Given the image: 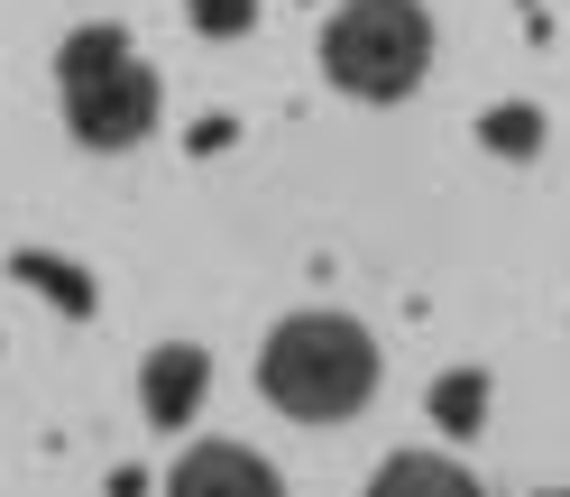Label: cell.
Here are the masks:
<instances>
[{"label": "cell", "mask_w": 570, "mask_h": 497, "mask_svg": "<svg viewBox=\"0 0 570 497\" xmlns=\"http://www.w3.org/2000/svg\"><path fill=\"white\" fill-rule=\"evenodd\" d=\"M368 497H488L451 451H396L386 470L368 479Z\"/></svg>", "instance_id": "cell-6"}, {"label": "cell", "mask_w": 570, "mask_h": 497, "mask_svg": "<svg viewBox=\"0 0 570 497\" xmlns=\"http://www.w3.org/2000/svg\"><path fill=\"white\" fill-rule=\"evenodd\" d=\"M479 138H488L497 157H533V148H543V111L507 101V111H488V120H479Z\"/></svg>", "instance_id": "cell-9"}, {"label": "cell", "mask_w": 570, "mask_h": 497, "mask_svg": "<svg viewBox=\"0 0 570 497\" xmlns=\"http://www.w3.org/2000/svg\"><path fill=\"white\" fill-rule=\"evenodd\" d=\"M56 92H65V129H75L83 148H101V157L138 148V138L157 129V111H166L157 75L138 65V47L120 38L111 19H92V28H75V38H65V56H56Z\"/></svg>", "instance_id": "cell-2"}, {"label": "cell", "mask_w": 570, "mask_h": 497, "mask_svg": "<svg viewBox=\"0 0 570 497\" xmlns=\"http://www.w3.org/2000/svg\"><path fill=\"white\" fill-rule=\"evenodd\" d=\"M10 276L47 286V304H56V313H92V276H83V267H56V259H38V248H19V259H10Z\"/></svg>", "instance_id": "cell-7"}, {"label": "cell", "mask_w": 570, "mask_h": 497, "mask_svg": "<svg viewBox=\"0 0 570 497\" xmlns=\"http://www.w3.org/2000/svg\"><path fill=\"white\" fill-rule=\"evenodd\" d=\"M194 28L203 38H248L258 28V0H194Z\"/></svg>", "instance_id": "cell-10"}, {"label": "cell", "mask_w": 570, "mask_h": 497, "mask_svg": "<svg viewBox=\"0 0 570 497\" xmlns=\"http://www.w3.org/2000/svg\"><path fill=\"white\" fill-rule=\"evenodd\" d=\"M166 497H285V479L248 442H194L166 470Z\"/></svg>", "instance_id": "cell-4"}, {"label": "cell", "mask_w": 570, "mask_h": 497, "mask_svg": "<svg viewBox=\"0 0 570 497\" xmlns=\"http://www.w3.org/2000/svg\"><path fill=\"white\" fill-rule=\"evenodd\" d=\"M543 497H570V488H543Z\"/></svg>", "instance_id": "cell-11"}, {"label": "cell", "mask_w": 570, "mask_h": 497, "mask_svg": "<svg viewBox=\"0 0 570 497\" xmlns=\"http://www.w3.org/2000/svg\"><path fill=\"white\" fill-rule=\"evenodd\" d=\"M433 415H442V433H479V415H488V378L479 369H451L433 387Z\"/></svg>", "instance_id": "cell-8"}, {"label": "cell", "mask_w": 570, "mask_h": 497, "mask_svg": "<svg viewBox=\"0 0 570 497\" xmlns=\"http://www.w3.org/2000/svg\"><path fill=\"white\" fill-rule=\"evenodd\" d=\"M323 75L350 101H405L433 75V10L423 0H341L323 28Z\"/></svg>", "instance_id": "cell-3"}, {"label": "cell", "mask_w": 570, "mask_h": 497, "mask_svg": "<svg viewBox=\"0 0 570 497\" xmlns=\"http://www.w3.org/2000/svg\"><path fill=\"white\" fill-rule=\"evenodd\" d=\"M203 387H212V360L194 341H166V350H148V369H138V406H148V423H194V406H203Z\"/></svg>", "instance_id": "cell-5"}, {"label": "cell", "mask_w": 570, "mask_h": 497, "mask_svg": "<svg viewBox=\"0 0 570 497\" xmlns=\"http://www.w3.org/2000/svg\"><path fill=\"white\" fill-rule=\"evenodd\" d=\"M258 387L295 423H350L377 397V341L350 313H285L258 350Z\"/></svg>", "instance_id": "cell-1"}]
</instances>
